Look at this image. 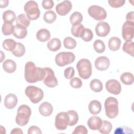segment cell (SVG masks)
I'll list each match as a JSON object with an SVG mask.
<instances>
[{
    "label": "cell",
    "mask_w": 134,
    "mask_h": 134,
    "mask_svg": "<svg viewBox=\"0 0 134 134\" xmlns=\"http://www.w3.org/2000/svg\"><path fill=\"white\" fill-rule=\"evenodd\" d=\"M113 126L111 122L107 120H103L100 128L98 129L99 132L103 134L109 133L112 129Z\"/></svg>",
    "instance_id": "33"
},
{
    "label": "cell",
    "mask_w": 134,
    "mask_h": 134,
    "mask_svg": "<svg viewBox=\"0 0 134 134\" xmlns=\"http://www.w3.org/2000/svg\"><path fill=\"white\" fill-rule=\"evenodd\" d=\"M1 8H4V7H6V6H7V5H8L9 4V1H7V0H1Z\"/></svg>",
    "instance_id": "49"
},
{
    "label": "cell",
    "mask_w": 134,
    "mask_h": 134,
    "mask_svg": "<svg viewBox=\"0 0 134 134\" xmlns=\"http://www.w3.org/2000/svg\"><path fill=\"white\" fill-rule=\"evenodd\" d=\"M61 47V42L58 38H53L49 40L47 43V47L51 51L55 52L59 50Z\"/></svg>",
    "instance_id": "24"
},
{
    "label": "cell",
    "mask_w": 134,
    "mask_h": 134,
    "mask_svg": "<svg viewBox=\"0 0 134 134\" xmlns=\"http://www.w3.org/2000/svg\"><path fill=\"white\" fill-rule=\"evenodd\" d=\"M70 118L67 112H60L55 116V126L59 130H64L69 125Z\"/></svg>",
    "instance_id": "9"
},
{
    "label": "cell",
    "mask_w": 134,
    "mask_h": 134,
    "mask_svg": "<svg viewBox=\"0 0 134 134\" xmlns=\"http://www.w3.org/2000/svg\"><path fill=\"white\" fill-rule=\"evenodd\" d=\"M45 75L44 68L37 67L35 63L32 61H28L25 66V80L30 83H36L43 80Z\"/></svg>",
    "instance_id": "1"
},
{
    "label": "cell",
    "mask_w": 134,
    "mask_h": 134,
    "mask_svg": "<svg viewBox=\"0 0 134 134\" xmlns=\"http://www.w3.org/2000/svg\"><path fill=\"white\" fill-rule=\"evenodd\" d=\"M95 30L96 34L98 36L105 37L109 33L110 27L107 22L100 21L96 25Z\"/></svg>",
    "instance_id": "14"
},
{
    "label": "cell",
    "mask_w": 134,
    "mask_h": 134,
    "mask_svg": "<svg viewBox=\"0 0 134 134\" xmlns=\"http://www.w3.org/2000/svg\"><path fill=\"white\" fill-rule=\"evenodd\" d=\"M57 18L56 14L53 10L46 12L43 15V19L45 22L48 24L53 23Z\"/></svg>",
    "instance_id": "34"
},
{
    "label": "cell",
    "mask_w": 134,
    "mask_h": 134,
    "mask_svg": "<svg viewBox=\"0 0 134 134\" xmlns=\"http://www.w3.org/2000/svg\"><path fill=\"white\" fill-rule=\"evenodd\" d=\"M109 49L113 51H116L118 50L121 45V40L117 37H113L110 38L108 42Z\"/></svg>",
    "instance_id": "23"
},
{
    "label": "cell",
    "mask_w": 134,
    "mask_h": 134,
    "mask_svg": "<svg viewBox=\"0 0 134 134\" xmlns=\"http://www.w3.org/2000/svg\"><path fill=\"white\" fill-rule=\"evenodd\" d=\"M104 106L106 116L113 119L118 114V103L117 99L113 97H108L105 101Z\"/></svg>",
    "instance_id": "4"
},
{
    "label": "cell",
    "mask_w": 134,
    "mask_h": 134,
    "mask_svg": "<svg viewBox=\"0 0 134 134\" xmlns=\"http://www.w3.org/2000/svg\"><path fill=\"white\" fill-rule=\"evenodd\" d=\"M72 5L70 1H64L57 5L55 10L57 13L61 16L67 15L72 9Z\"/></svg>",
    "instance_id": "13"
},
{
    "label": "cell",
    "mask_w": 134,
    "mask_h": 134,
    "mask_svg": "<svg viewBox=\"0 0 134 134\" xmlns=\"http://www.w3.org/2000/svg\"><path fill=\"white\" fill-rule=\"evenodd\" d=\"M17 42L12 39H5L3 42V47L4 49L7 51H11L14 50L16 48Z\"/></svg>",
    "instance_id": "28"
},
{
    "label": "cell",
    "mask_w": 134,
    "mask_h": 134,
    "mask_svg": "<svg viewBox=\"0 0 134 134\" xmlns=\"http://www.w3.org/2000/svg\"><path fill=\"white\" fill-rule=\"evenodd\" d=\"M126 20L127 22L134 24V12L133 11L129 12L126 15Z\"/></svg>",
    "instance_id": "47"
},
{
    "label": "cell",
    "mask_w": 134,
    "mask_h": 134,
    "mask_svg": "<svg viewBox=\"0 0 134 134\" xmlns=\"http://www.w3.org/2000/svg\"><path fill=\"white\" fill-rule=\"evenodd\" d=\"M3 68L6 72L12 73L15 71L16 69V64L14 61L11 59H7L3 62Z\"/></svg>",
    "instance_id": "22"
},
{
    "label": "cell",
    "mask_w": 134,
    "mask_h": 134,
    "mask_svg": "<svg viewBox=\"0 0 134 134\" xmlns=\"http://www.w3.org/2000/svg\"><path fill=\"white\" fill-rule=\"evenodd\" d=\"M11 134H14V133H17V134H23V132L21 130V129L19 128H15L12 129V130L10 132Z\"/></svg>",
    "instance_id": "48"
},
{
    "label": "cell",
    "mask_w": 134,
    "mask_h": 134,
    "mask_svg": "<svg viewBox=\"0 0 134 134\" xmlns=\"http://www.w3.org/2000/svg\"><path fill=\"white\" fill-rule=\"evenodd\" d=\"M93 48L96 52L102 53L105 51V45L102 40L97 39L94 41L93 43Z\"/></svg>",
    "instance_id": "38"
},
{
    "label": "cell",
    "mask_w": 134,
    "mask_h": 134,
    "mask_svg": "<svg viewBox=\"0 0 134 134\" xmlns=\"http://www.w3.org/2000/svg\"><path fill=\"white\" fill-rule=\"evenodd\" d=\"M42 6L45 9H50L53 7L54 3L52 0H43L42 2Z\"/></svg>",
    "instance_id": "45"
},
{
    "label": "cell",
    "mask_w": 134,
    "mask_h": 134,
    "mask_svg": "<svg viewBox=\"0 0 134 134\" xmlns=\"http://www.w3.org/2000/svg\"><path fill=\"white\" fill-rule=\"evenodd\" d=\"M67 113L70 118L69 126H73L76 124L79 120V115L77 112L73 110H70L68 111Z\"/></svg>",
    "instance_id": "37"
},
{
    "label": "cell",
    "mask_w": 134,
    "mask_h": 134,
    "mask_svg": "<svg viewBox=\"0 0 134 134\" xmlns=\"http://www.w3.org/2000/svg\"><path fill=\"white\" fill-rule=\"evenodd\" d=\"M103 123V120L102 119L96 116H94L92 117H91L87 122V125L88 127L91 129L93 130H98Z\"/></svg>",
    "instance_id": "17"
},
{
    "label": "cell",
    "mask_w": 134,
    "mask_h": 134,
    "mask_svg": "<svg viewBox=\"0 0 134 134\" xmlns=\"http://www.w3.org/2000/svg\"><path fill=\"white\" fill-rule=\"evenodd\" d=\"M18 98L16 95L14 94H7L4 99V105L9 109H12L15 108L17 104Z\"/></svg>",
    "instance_id": "16"
},
{
    "label": "cell",
    "mask_w": 134,
    "mask_h": 134,
    "mask_svg": "<svg viewBox=\"0 0 134 134\" xmlns=\"http://www.w3.org/2000/svg\"><path fill=\"white\" fill-rule=\"evenodd\" d=\"M84 29L85 27L82 24H77L72 26L71 28V33L74 37L80 38Z\"/></svg>",
    "instance_id": "26"
},
{
    "label": "cell",
    "mask_w": 134,
    "mask_h": 134,
    "mask_svg": "<svg viewBox=\"0 0 134 134\" xmlns=\"http://www.w3.org/2000/svg\"><path fill=\"white\" fill-rule=\"evenodd\" d=\"M80 38L86 42L91 41L93 38V34L92 31L89 28H85Z\"/></svg>",
    "instance_id": "40"
},
{
    "label": "cell",
    "mask_w": 134,
    "mask_h": 134,
    "mask_svg": "<svg viewBox=\"0 0 134 134\" xmlns=\"http://www.w3.org/2000/svg\"><path fill=\"white\" fill-rule=\"evenodd\" d=\"M16 19V15L14 11L7 10L3 14V19L4 23L12 24Z\"/></svg>",
    "instance_id": "25"
},
{
    "label": "cell",
    "mask_w": 134,
    "mask_h": 134,
    "mask_svg": "<svg viewBox=\"0 0 134 134\" xmlns=\"http://www.w3.org/2000/svg\"><path fill=\"white\" fill-rule=\"evenodd\" d=\"M88 110L91 114H98L102 110V105L98 100H93L88 105Z\"/></svg>",
    "instance_id": "21"
},
{
    "label": "cell",
    "mask_w": 134,
    "mask_h": 134,
    "mask_svg": "<svg viewBox=\"0 0 134 134\" xmlns=\"http://www.w3.org/2000/svg\"><path fill=\"white\" fill-rule=\"evenodd\" d=\"M51 37L50 31L46 29L42 28L39 29L36 33V38L40 42H44L48 41Z\"/></svg>",
    "instance_id": "20"
},
{
    "label": "cell",
    "mask_w": 134,
    "mask_h": 134,
    "mask_svg": "<svg viewBox=\"0 0 134 134\" xmlns=\"http://www.w3.org/2000/svg\"><path fill=\"white\" fill-rule=\"evenodd\" d=\"M25 94L34 104H37L40 102L43 98V91L35 86H28L25 91Z\"/></svg>",
    "instance_id": "5"
},
{
    "label": "cell",
    "mask_w": 134,
    "mask_h": 134,
    "mask_svg": "<svg viewBox=\"0 0 134 134\" xmlns=\"http://www.w3.org/2000/svg\"><path fill=\"white\" fill-rule=\"evenodd\" d=\"M28 134H41L42 133V131H41L40 129L36 126H32L30 127L28 130Z\"/></svg>",
    "instance_id": "46"
},
{
    "label": "cell",
    "mask_w": 134,
    "mask_h": 134,
    "mask_svg": "<svg viewBox=\"0 0 134 134\" xmlns=\"http://www.w3.org/2000/svg\"><path fill=\"white\" fill-rule=\"evenodd\" d=\"M75 56L71 52H61L58 53L55 57V63L59 66H64L74 62Z\"/></svg>",
    "instance_id": "7"
},
{
    "label": "cell",
    "mask_w": 134,
    "mask_h": 134,
    "mask_svg": "<svg viewBox=\"0 0 134 134\" xmlns=\"http://www.w3.org/2000/svg\"><path fill=\"white\" fill-rule=\"evenodd\" d=\"M45 75L43 80V83L49 87H54L58 84L53 70L50 68H44Z\"/></svg>",
    "instance_id": "10"
},
{
    "label": "cell",
    "mask_w": 134,
    "mask_h": 134,
    "mask_svg": "<svg viewBox=\"0 0 134 134\" xmlns=\"http://www.w3.org/2000/svg\"><path fill=\"white\" fill-rule=\"evenodd\" d=\"M27 35V28L21 25L16 24L15 25L13 35L18 39H23Z\"/></svg>",
    "instance_id": "19"
},
{
    "label": "cell",
    "mask_w": 134,
    "mask_h": 134,
    "mask_svg": "<svg viewBox=\"0 0 134 134\" xmlns=\"http://www.w3.org/2000/svg\"><path fill=\"white\" fill-rule=\"evenodd\" d=\"M30 21L28 18L26 14H21L19 15L16 19V24L27 28L30 25Z\"/></svg>",
    "instance_id": "30"
},
{
    "label": "cell",
    "mask_w": 134,
    "mask_h": 134,
    "mask_svg": "<svg viewBox=\"0 0 134 134\" xmlns=\"http://www.w3.org/2000/svg\"><path fill=\"white\" fill-rule=\"evenodd\" d=\"M88 131L86 128L83 125L77 126L72 132L73 134H86Z\"/></svg>",
    "instance_id": "44"
},
{
    "label": "cell",
    "mask_w": 134,
    "mask_h": 134,
    "mask_svg": "<svg viewBox=\"0 0 134 134\" xmlns=\"http://www.w3.org/2000/svg\"><path fill=\"white\" fill-rule=\"evenodd\" d=\"M15 26L12 24L4 23L2 27V31L4 35L9 36L13 34Z\"/></svg>",
    "instance_id": "35"
},
{
    "label": "cell",
    "mask_w": 134,
    "mask_h": 134,
    "mask_svg": "<svg viewBox=\"0 0 134 134\" xmlns=\"http://www.w3.org/2000/svg\"><path fill=\"white\" fill-rule=\"evenodd\" d=\"M83 20V16L79 12H74L70 17V21L72 25H74L81 23Z\"/></svg>",
    "instance_id": "36"
},
{
    "label": "cell",
    "mask_w": 134,
    "mask_h": 134,
    "mask_svg": "<svg viewBox=\"0 0 134 134\" xmlns=\"http://www.w3.org/2000/svg\"><path fill=\"white\" fill-rule=\"evenodd\" d=\"M31 114V110L30 108L26 105H21L17 110L16 122L19 126H25L28 124Z\"/></svg>",
    "instance_id": "2"
},
{
    "label": "cell",
    "mask_w": 134,
    "mask_h": 134,
    "mask_svg": "<svg viewBox=\"0 0 134 134\" xmlns=\"http://www.w3.org/2000/svg\"><path fill=\"white\" fill-rule=\"evenodd\" d=\"M76 68L79 76L83 79H89L92 72V64L90 61L86 59L80 60L76 64Z\"/></svg>",
    "instance_id": "3"
},
{
    "label": "cell",
    "mask_w": 134,
    "mask_h": 134,
    "mask_svg": "<svg viewBox=\"0 0 134 134\" xmlns=\"http://www.w3.org/2000/svg\"><path fill=\"white\" fill-rule=\"evenodd\" d=\"M121 82L125 85H131L133 83V75L130 72H124L120 77Z\"/></svg>",
    "instance_id": "27"
},
{
    "label": "cell",
    "mask_w": 134,
    "mask_h": 134,
    "mask_svg": "<svg viewBox=\"0 0 134 134\" xmlns=\"http://www.w3.org/2000/svg\"><path fill=\"white\" fill-rule=\"evenodd\" d=\"M107 91L114 95H118L121 91V86L120 83L116 80L111 79L107 81L105 84Z\"/></svg>",
    "instance_id": "11"
},
{
    "label": "cell",
    "mask_w": 134,
    "mask_h": 134,
    "mask_svg": "<svg viewBox=\"0 0 134 134\" xmlns=\"http://www.w3.org/2000/svg\"><path fill=\"white\" fill-rule=\"evenodd\" d=\"M122 50L130 55L131 57H133L134 54V48L133 42L132 40L126 41L122 46Z\"/></svg>",
    "instance_id": "31"
},
{
    "label": "cell",
    "mask_w": 134,
    "mask_h": 134,
    "mask_svg": "<svg viewBox=\"0 0 134 134\" xmlns=\"http://www.w3.org/2000/svg\"><path fill=\"white\" fill-rule=\"evenodd\" d=\"M39 111L43 116H49L53 112V106L49 102H43L39 107Z\"/></svg>",
    "instance_id": "18"
},
{
    "label": "cell",
    "mask_w": 134,
    "mask_h": 134,
    "mask_svg": "<svg viewBox=\"0 0 134 134\" xmlns=\"http://www.w3.org/2000/svg\"><path fill=\"white\" fill-rule=\"evenodd\" d=\"M24 10L30 20H36L40 15L38 4L34 1H28L24 6Z\"/></svg>",
    "instance_id": "6"
},
{
    "label": "cell",
    "mask_w": 134,
    "mask_h": 134,
    "mask_svg": "<svg viewBox=\"0 0 134 134\" xmlns=\"http://www.w3.org/2000/svg\"><path fill=\"white\" fill-rule=\"evenodd\" d=\"M74 69L73 67L70 66L66 68L64 71V77L67 79H71L74 75Z\"/></svg>",
    "instance_id": "43"
},
{
    "label": "cell",
    "mask_w": 134,
    "mask_h": 134,
    "mask_svg": "<svg viewBox=\"0 0 134 134\" xmlns=\"http://www.w3.org/2000/svg\"><path fill=\"white\" fill-rule=\"evenodd\" d=\"M70 84L74 88H80L82 86V80L79 77H74L70 81Z\"/></svg>",
    "instance_id": "41"
},
{
    "label": "cell",
    "mask_w": 134,
    "mask_h": 134,
    "mask_svg": "<svg viewBox=\"0 0 134 134\" xmlns=\"http://www.w3.org/2000/svg\"><path fill=\"white\" fill-rule=\"evenodd\" d=\"M63 44L65 48L68 49H73L76 46V42L71 37H67L63 40Z\"/></svg>",
    "instance_id": "39"
},
{
    "label": "cell",
    "mask_w": 134,
    "mask_h": 134,
    "mask_svg": "<svg viewBox=\"0 0 134 134\" xmlns=\"http://www.w3.org/2000/svg\"><path fill=\"white\" fill-rule=\"evenodd\" d=\"M90 86L91 89L93 91L96 93L102 91L103 88L102 82L100 80L96 79H94L91 81Z\"/></svg>",
    "instance_id": "29"
},
{
    "label": "cell",
    "mask_w": 134,
    "mask_h": 134,
    "mask_svg": "<svg viewBox=\"0 0 134 134\" xmlns=\"http://www.w3.org/2000/svg\"><path fill=\"white\" fill-rule=\"evenodd\" d=\"M134 24L125 21L122 27V36L125 41L132 40L133 38Z\"/></svg>",
    "instance_id": "12"
},
{
    "label": "cell",
    "mask_w": 134,
    "mask_h": 134,
    "mask_svg": "<svg viewBox=\"0 0 134 134\" xmlns=\"http://www.w3.org/2000/svg\"><path fill=\"white\" fill-rule=\"evenodd\" d=\"M95 68L99 71H105L108 69L110 65L109 59L105 56H101L96 59L95 62Z\"/></svg>",
    "instance_id": "15"
},
{
    "label": "cell",
    "mask_w": 134,
    "mask_h": 134,
    "mask_svg": "<svg viewBox=\"0 0 134 134\" xmlns=\"http://www.w3.org/2000/svg\"><path fill=\"white\" fill-rule=\"evenodd\" d=\"M1 53H2V55H1V62H2L3 60L4 59H5V54H3V52L2 51H1Z\"/></svg>",
    "instance_id": "50"
},
{
    "label": "cell",
    "mask_w": 134,
    "mask_h": 134,
    "mask_svg": "<svg viewBox=\"0 0 134 134\" xmlns=\"http://www.w3.org/2000/svg\"><path fill=\"white\" fill-rule=\"evenodd\" d=\"M87 12L90 16L96 20H103L107 17L106 10L103 7L98 5H94L90 6Z\"/></svg>",
    "instance_id": "8"
},
{
    "label": "cell",
    "mask_w": 134,
    "mask_h": 134,
    "mask_svg": "<svg viewBox=\"0 0 134 134\" xmlns=\"http://www.w3.org/2000/svg\"><path fill=\"white\" fill-rule=\"evenodd\" d=\"M110 6L114 8H118L122 6L125 3V0H109L108 1Z\"/></svg>",
    "instance_id": "42"
},
{
    "label": "cell",
    "mask_w": 134,
    "mask_h": 134,
    "mask_svg": "<svg viewBox=\"0 0 134 134\" xmlns=\"http://www.w3.org/2000/svg\"><path fill=\"white\" fill-rule=\"evenodd\" d=\"M26 49L25 46L20 42H17L15 49L12 52L13 54L17 57H21L23 56L25 53Z\"/></svg>",
    "instance_id": "32"
}]
</instances>
